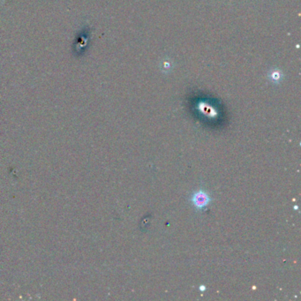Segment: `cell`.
Returning <instances> with one entry per match:
<instances>
[{"label":"cell","mask_w":301,"mask_h":301,"mask_svg":"<svg viewBox=\"0 0 301 301\" xmlns=\"http://www.w3.org/2000/svg\"><path fill=\"white\" fill-rule=\"evenodd\" d=\"M191 203L193 204V207H195L198 210H203L210 204L212 199L207 192L203 189H200L196 192L192 194L190 198Z\"/></svg>","instance_id":"cell-1"},{"label":"cell","mask_w":301,"mask_h":301,"mask_svg":"<svg viewBox=\"0 0 301 301\" xmlns=\"http://www.w3.org/2000/svg\"><path fill=\"white\" fill-rule=\"evenodd\" d=\"M283 76L284 75L282 74L280 70H273L271 72H269V78L274 83H279L281 81V79H283Z\"/></svg>","instance_id":"cell-2"},{"label":"cell","mask_w":301,"mask_h":301,"mask_svg":"<svg viewBox=\"0 0 301 301\" xmlns=\"http://www.w3.org/2000/svg\"><path fill=\"white\" fill-rule=\"evenodd\" d=\"M200 290H201V291H205V290H206V287L204 286V285H201V286H200Z\"/></svg>","instance_id":"cell-3"}]
</instances>
